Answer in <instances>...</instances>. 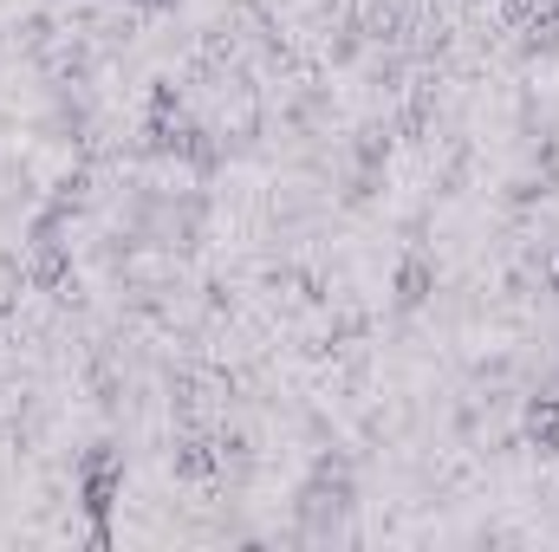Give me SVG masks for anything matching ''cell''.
Returning a JSON list of instances; mask_svg holds the SVG:
<instances>
[{
  "label": "cell",
  "instance_id": "1",
  "mask_svg": "<svg viewBox=\"0 0 559 552\" xmlns=\"http://www.w3.org/2000/svg\"><path fill=\"white\" fill-rule=\"evenodd\" d=\"M124 494V455L111 442H98L85 461H79V507L92 520V547H111V507Z\"/></svg>",
  "mask_w": 559,
  "mask_h": 552
},
{
  "label": "cell",
  "instance_id": "2",
  "mask_svg": "<svg viewBox=\"0 0 559 552\" xmlns=\"http://www.w3.org/2000/svg\"><path fill=\"white\" fill-rule=\"evenodd\" d=\"M26 279H33V286H59V279H66V248H59L52 235L33 241V254H26Z\"/></svg>",
  "mask_w": 559,
  "mask_h": 552
},
{
  "label": "cell",
  "instance_id": "3",
  "mask_svg": "<svg viewBox=\"0 0 559 552\" xmlns=\"http://www.w3.org/2000/svg\"><path fill=\"white\" fill-rule=\"evenodd\" d=\"M429 292H436V267H429V261H423V254H411V261H404V267H397V305H404V312H411V305H423V299H429Z\"/></svg>",
  "mask_w": 559,
  "mask_h": 552
},
{
  "label": "cell",
  "instance_id": "4",
  "mask_svg": "<svg viewBox=\"0 0 559 552\" xmlns=\"http://www.w3.org/2000/svg\"><path fill=\"white\" fill-rule=\"evenodd\" d=\"M215 442H182L176 448V475H189V481H202V475H215Z\"/></svg>",
  "mask_w": 559,
  "mask_h": 552
},
{
  "label": "cell",
  "instance_id": "5",
  "mask_svg": "<svg viewBox=\"0 0 559 552\" xmlns=\"http://www.w3.org/2000/svg\"><path fill=\"white\" fill-rule=\"evenodd\" d=\"M540 279H547V286H554V292H559V248H554V254H547V261H540Z\"/></svg>",
  "mask_w": 559,
  "mask_h": 552
}]
</instances>
